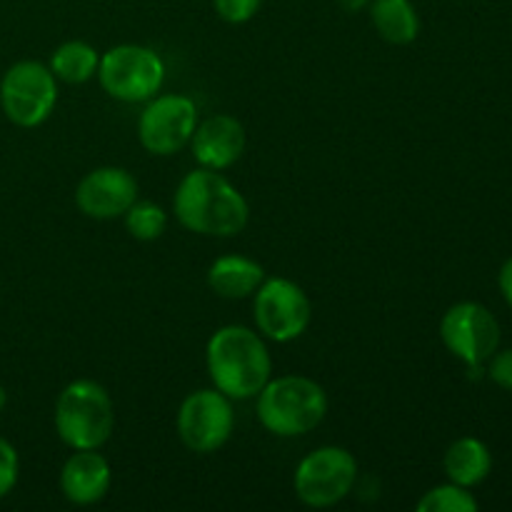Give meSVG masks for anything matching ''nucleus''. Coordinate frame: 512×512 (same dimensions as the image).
<instances>
[{"label":"nucleus","mask_w":512,"mask_h":512,"mask_svg":"<svg viewBox=\"0 0 512 512\" xmlns=\"http://www.w3.org/2000/svg\"><path fill=\"white\" fill-rule=\"evenodd\" d=\"M328 415L323 385L305 375L270 378L258 393V420L278 438H300L318 428Z\"/></svg>","instance_id":"obj_3"},{"label":"nucleus","mask_w":512,"mask_h":512,"mask_svg":"<svg viewBox=\"0 0 512 512\" xmlns=\"http://www.w3.org/2000/svg\"><path fill=\"white\" fill-rule=\"evenodd\" d=\"M58 103V78L38 60H20L0 80V108L18 128H38Z\"/></svg>","instance_id":"obj_6"},{"label":"nucleus","mask_w":512,"mask_h":512,"mask_svg":"<svg viewBox=\"0 0 512 512\" xmlns=\"http://www.w3.org/2000/svg\"><path fill=\"white\" fill-rule=\"evenodd\" d=\"M265 270L245 255H223L208 268V285L225 300H243L263 285Z\"/></svg>","instance_id":"obj_15"},{"label":"nucleus","mask_w":512,"mask_h":512,"mask_svg":"<svg viewBox=\"0 0 512 512\" xmlns=\"http://www.w3.org/2000/svg\"><path fill=\"white\" fill-rule=\"evenodd\" d=\"M358 463L353 453L338 445H323L298 463L293 475L295 495L303 505L315 510L343 503L355 488Z\"/></svg>","instance_id":"obj_7"},{"label":"nucleus","mask_w":512,"mask_h":512,"mask_svg":"<svg viewBox=\"0 0 512 512\" xmlns=\"http://www.w3.org/2000/svg\"><path fill=\"white\" fill-rule=\"evenodd\" d=\"M263 0H213L215 13L230 25H243L258 15Z\"/></svg>","instance_id":"obj_22"},{"label":"nucleus","mask_w":512,"mask_h":512,"mask_svg":"<svg viewBox=\"0 0 512 512\" xmlns=\"http://www.w3.org/2000/svg\"><path fill=\"white\" fill-rule=\"evenodd\" d=\"M175 428L188 450L198 455L215 453L233 435V400L215 388L195 390L180 403Z\"/></svg>","instance_id":"obj_10"},{"label":"nucleus","mask_w":512,"mask_h":512,"mask_svg":"<svg viewBox=\"0 0 512 512\" xmlns=\"http://www.w3.org/2000/svg\"><path fill=\"white\" fill-rule=\"evenodd\" d=\"M5 403H8V393H5V388H3V385H0V413H3Z\"/></svg>","instance_id":"obj_26"},{"label":"nucleus","mask_w":512,"mask_h":512,"mask_svg":"<svg viewBox=\"0 0 512 512\" xmlns=\"http://www.w3.org/2000/svg\"><path fill=\"white\" fill-rule=\"evenodd\" d=\"M98 63L100 55L93 45L85 43V40H68L53 50L48 68L63 83L80 85L98 75Z\"/></svg>","instance_id":"obj_18"},{"label":"nucleus","mask_w":512,"mask_h":512,"mask_svg":"<svg viewBox=\"0 0 512 512\" xmlns=\"http://www.w3.org/2000/svg\"><path fill=\"white\" fill-rule=\"evenodd\" d=\"M440 338L443 345L463 360L473 373H480L485 363L493 358L500 345V325L485 305L463 300L448 308L440 320Z\"/></svg>","instance_id":"obj_9"},{"label":"nucleus","mask_w":512,"mask_h":512,"mask_svg":"<svg viewBox=\"0 0 512 512\" xmlns=\"http://www.w3.org/2000/svg\"><path fill=\"white\" fill-rule=\"evenodd\" d=\"M253 318L263 338L273 343H293L313 320V305L305 290L288 278H265L255 290Z\"/></svg>","instance_id":"obj_8"},{"label":"nucleus","mask_w":512,"mask_h":512,"mask_svg":"<svg viewBox=\"0 0 512 512\" xmlns=\"http://www.w3.org/2000/svg\"><path fill=\"white\" fill-rule=\"evenodd\" d=\"M443 468L450 483L463 485V488H475L493 470V455H490L488 445L483 440L460 438L445 453Z\"/></svg>","instance_id":"obj_16"},{"label":"nucleus","mask_w":512,"mask_h":512,"mask_svg":"<svg viewBox=\"0 0 512 512\" xmlns=\"http://www.w3.org/2000/svg\"><path fill=\"white\" fill-rule=\"evenodd\" d=\"M415 508L418 512H475L480 505L475 495L470 493V488L448 483L428 490Z\"/></svg>","instance_id":"obj_20"},{"label":"nucleus","mask_w":512,"mask_h":512,"mask_svg":"<svg viewBox=\"0 0 512 512\" xmlns=\"http://www.w3.org/2000/svg\"><path fill=\"white\" fill-rule=\"evenodd\" d=\"M113 483L110 463L98 450H73L60 470V490L73 505H95L108 495Z\"/></svg>","instance_id":"obj_14"},{"label":"nucleus","mask_w":512,"mask_h":512,"mask_svg":"<svg viewBox=\"0 0 512 512\" xmlns=\"http://www.w3.org/2000/svg\"><path fill=\"white\" fill-rule=\"evenodd\" d=\"M115 430V405L95 380H73L55 400V433L70 450H100Z\"/></svg>","instance_id":"obj_4"},{"label":"nucleus","mask_w":512,"mask_h":512,"mask_svg":"<svg viewBox=\"0 0 512 512\" xmlns=\"http://www.w3.org/2000/svg\"><path fill=\"white\" fill-rule=\"evenodd\" d=\"M205 365L213 388L230 400L258 398L273 378V358L263 335L245 325H225L215 330L205 348Z\"/></svg>","instance_id":"obj_2"},{"label":"nucleus","mask_w":512,"mask_h":512,"mask_svg":"<svg viewBox=\"0 0 512 512\" xmlns=\"http://www.w3.org/2000/svg\"><path fill=\"white\" fill-rule=\"evenodd\" d=\"M193 158L200 168L228 170L240 160L245 150V128L233 115H210L198 123L193 138H190Z\"/></svg>","instance_id":"obj_13"},{"label":"nucleus","mask_w":512,"mask_h":512,"mask_svg":"<svg viewBox=\"0 0 512 512\" xmlns=\"http://www.w3.org/2000/svg\"><path fill=\"white\" fill-rule=\"evenodd\" d=\"M338 3L345 13H360L363 8H368L370 0H338Z\"/></svg>","instance_id":"obj_25"},{"label":"nucleus","mask_w":512,"mask_h":512,"mask_svg":"<svg viewBox=\"0 0 512 512\" xmlns=\"http://www.w3.org/2000/svg\"><path fill=\"white\" fill-rule=\"evenodd\" d=\"M488 375L495 385L503 390H512V348L508 350H495L493 358L488 360Z\"/></svg>","instance_id":"obj_23"},{"label":"nucleus","mask_w":512,"mask_h":512,"mask_svg":"<svg viewBox=\"0 0 512 512\" xmlns=\"http://www.w3.org/2000/svg\"><path fill=\"white\" fill-rule=\"evenodd\" d=\"M20 475V458L18 450L13 448V443L5 438H0V500L5 495L13 493V488L18 485Z\"/></svg>","instance_id":"obj_21"},{"label":"nucleus","mask_w":512,"mask_h":512,"mask_svg":"<svg viewBox=\"0 0 512 512\" xmlns=\"http://www.w3.org/2000/svg\"><path fill=\"white\" fill-rule=\"evenodd\" d=\"M375 33L393 45H410L420 35V15L410 0H370Z\"/></svg>","instance_id":"obj_17"},{"label":"nucleus","mask_w":512,"mask_h":512,"mask_svg":"<svg viewBox=\"0 0 512 512\" xmlns=\"http://www.w3.org/2000/svg\"><path fill=\"white\" fill-rule=\"evenodd\" d=\"M125 230L140 243H153L168 228V213L150 200H135L123 215Z\"/></svg>","instance_id":"obj_19"},{"label":"nucleus","mask_w":512,"mask_h":512,"mask_svg":"<svg viewBox=\"0 0 512 512\" xmlns=\"http://www.w3.org/2000/svg\"><path fill=\"white\" fill-rule=\"evenodd\" d=\"M498 285H500V293H503L505 303H508L510 308H512V258L505 260L503 268H500Z\"/></svg>","instance_id":"obj_24"},{"label":"nucleus","mask_w":512,"mask_h":512,"mask_svg":"<svg viewBox=\"0 0 512 512\" xmlns=\"http://www.w3.org/2000/svg\"><path fill=\"white\" fill-rule=\"evenodd\" d=\"M138 200V180L125 168H95L75 188V205L85 218L115 220Z\"/></svg>","instance_id":"obj_12"},{"label":"nucleus","mask_w":512,"mask_h":512,"mask_svg":"<svg viewBox=\"0 0 512 512\" xmlns=\"http://www.w3.org/2000/svg\"><path fill=\"white\" fill-rule=\"evenodd\" d=\"M173 213L185 230L205 238H235L250 220L248 200L220 170H190L173 195Z\"/></svg>","instance_id":"obj_1"},{"label":"nucleus","mask_w":512,"mask_h":512,"mask_svg":"<svg viewBox=\"0 0 512 512\" xmlns=\"http://www.w3.org/2000/svg\"><path fill=\"white\" fill-rule=\"evenodd\" d=\"M198 128V105L188 95H155L138 118L140 145L150 155L180 153Z\"/></svg>","instance_id":"obj_11"},{"label":"nucleus","mask_w":512,"mask_h":512,"mask_svg":"<svg viewBox=\"0 0 512 512\" xmlns=\"http://www.w3.org/2000/svg\"><path fill=\"white\" fill-rule=\"evenodd\" d=\"M100 88L120 103H148L160 93L165 65L153 48L125 43L100 55Z\"/></svg>","instance_id":"obj_5"}]
</instances>
